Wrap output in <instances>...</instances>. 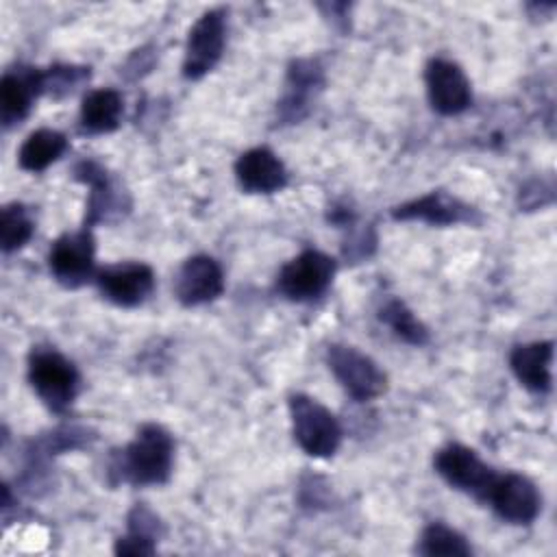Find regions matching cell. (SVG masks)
I'll list each match as a JSON object with an SVG mask.
<instances>
[{
    "label": "cell",
    "instance_id": "obj_1",
    "mask_svg": "<svg viewBox=\"0 0 557 557\" xmlns=\"http://www.w3.org/2000/svg\"><path fill=\"white\" fill-rule=\"evenodd\" d=\"M174 440L159 424H144L135 440L115 459L113 470L133 485H161L170 479Z\"/></svg>",
    "mask_w": 557,
    "mask_h": 557
},
{
    "label": "cell",
    "instance_id": "obj_2",
    "mask_svg": "<svg viewBox=\"0 0 557 557\" xmlns=\"http://www.w3.org/2000/svg\"><path fill=\"white\" fill-rule=\"evenodd\" d=\"M289 416L294 440L311 457H331L342 442V426L337 418L315 398L294 394L289 398Z\"/></svg>",
    "mask_w": 557,
    "mask_h": 557
},
{
    "label": "cell",
    "instance_id": "obj_3",
    "mask_svg": "<svg viewBox=\"0 0 557 557\" xmlns=\"http://www.w3.org/2000/svg\"><path fill=\"white\" fill-rule=\"evenodd\" d=\"M28 381L52 411H65L78 392V372L74 363L50 348L33 350Z\"/></svg>",
    "mask_w": 557,
    "mask_h": 557
},
{
    "label": "cell",
    "instance_id": "obj_4",
    "mask_svg": "<svg viewBox=\"0 0 557 557\" xmlns=\"http://www.w3.org/2000/svg\"><path fill=\"white\" fill-rule=\"evenodd\" d=\"M335 274V261L320 250H302L287 261L276 278L278 292L294 302H309L320 298Z\"/></svg>",
    "mask_w": 557,
    "mask_h": 557
},
{
    "label": "cell",
    "instance_id": "obj_5",
    "mask_svg": "<svg viewBox=\"0 0 557 557\" xmlns=\"http://www.w3.org/2000/svg\"><path fill=\"white\" fill-rule=\"evenodd\" d=\"M326 361L339 385L359 403L381 396L387 387V376L376 361L352 346L333 344L326 352Z\"/></svg>",
    "mask_w": 557,
    "mask_h": 557
},
{
    "label": "cell",
    "instance_id": "obj_6",
    "mask_svg": "<svg viewBox=\"0 0 557 557\" xmlns=\"http://www.w3.org/2000/svg\"><path fill=\"white\" fill-rule=\"evenodd\" d=\"M437 474L455 490L485 500L496 472L468 446L448 444L435 455Z\"/></svg>",
    "mask_w": 557,
    "mask_h": 557
},
{
    "label": "cell",
    "instance_id": "obj_7",
    "mask_svg": "<svg viewBox=\"0 0 557 557\" xmlns=\"http://www.w3.org/2000/svg\"><path fill=\"white\" fill-rule=\"evenodd\" d=\"M226 41V20L222 11H207L189 30L185 59H183V76L185 78H202L207 72L215 67L222 57Z\"/></svg>",
    "mask_w": 557,
    "mask_h": 557
},
{
    "label": "cell",
    "instance_id": "obj_8",
    "mask_svg": "<svg viewBox=\"0 0 557 557\" xmlns=\"http://www.w3.org/2000/svg\"><path fill=\"white\" fill-rule=\"evenodd\" d=\"M485 503L509 524H531L542 507L535 483L522 474H496Z\"/></svg>",
    "mask_w": 557,
    "mask_h": 557
},
{
    "label": "cell",
    "instance_id": "obj_9",
    "mask_svg": "<svg viewBox=\"0 0 557 557\" xmlns=\"http://www.w3.org/2000/svg\"><path fill=\"white\" fill-rule=\"evenodd\" d=\"M96 285L109 302L117 307H137L150 296L154 272L139 261H120L98 270Z\"/></svg>",
    "mask_w": 557,
    "mask_h": 557
},
{
    "label": "cell",
    "instance_id": "obj_10",
    "mask_svg": "<svg viewBox=\"0 0 557 557\" xmlns=\"http://www.w3.org/2000/svg\"><path fill=\"white\" fill-rule=\"evenodd\" d=\"M48 261L59 283L67 287L83 285L87 278L94 276V270H96L94 235L87 228L61 235L52 244Z\"/></svg>",
    "mask_w": 557,
    "mask_h": 557
},
{
    "label": "cell",
    "instance_id": "obj_11",
    "mask_svg": "<svg viewBox=\"0 0 557 557\" xmlns=\"http://www.w3.org/2000/svg\"><path fill=\"white\" fill-rule=\"evenodd\" d=\"M424 83L431 107L442 115H457L472 100L468 76L448 59H431L424 70Z\"/></svg>",
    "mask_w": 557,
    "mask_h": 557
},
{
    "label": "cell",
    "instance_id": "obj_12",
    "mask_svg": "<svg viewBox=\"0 0 557 557\" xmlns=\"http://www.w3.org/2000/svg\"><path fill=\"white\" fill-rule=\"evenodd\" d=\"M224 292V274L213 257H189L176 272L174 294L181 305L198 307L215 300Z\"/></svg>",
    "mask_w": 557,
    "mask_h": 557
},
{
    "label": "cell",
    "instance_id": "obj_13",
    "mask_svg": "<svg viewBox=\"0 0 557 557\" xmlns=\"http://www.w3.org/2000/svg\"><path fill=\"white\" fill-rule=\"evenodd\" d=\"M235 178L248 194H272L285 187L287 172L272 150L252 148L235 161Z\"/></svg>",
    "mask_w": 557,
    "mask_h": 557
},
{
    "label": "cell",
    "instance_id": "obj_14",
    "mask_svg": "<svg viewBox=\"0 0 557 557\" xmlns=\"http://www.w3.org/2000/svg\"><path fill=\"white\" fill-rule=\"evenodd\" d=\"M44 74L33 67H20L15 72H7L0 81V109L2 122L13 124L22 120L33 100L44 91Z\"/></svg>",
    "mask_w": 557,
    "mask_h": 557
},
{
    "label": "cell",
    "instance_id": "obj_15",
    "mask_svg": "<svg viewBox=\"0 0 557 557\" xmlns=\"http://www.w3.org/2000/svg\"><path fill=\"white\" fill-rule=\"evenodd\" d=\"M553 363V342H531L520 344L511 350L509 366L516 379L531 392L544 394L550 389Z\"/></svg>",
    "mask_w": 557,
    "mask_h": 557
},
{
    "label": "cell",
    "instance_id": "obj_16",
    "mask_svg": "<svg viewBox=\"0 0 557 557\" xmlns=\"http://www.w3.org/2000/svg\"><path fill=\"white\" fill-rule=\"evenodd\" d=\"M470 213L472 209L468 205L444 191H431L422 198H416L394 209L396 220H420L437 226L470 220Z\"/></svg>",
    "mask_w": 557,
    "mask_h": 557
},
{
    "label": "cell",
    "instance_id": "obj_17",
    "mask_svg": "<svg viewBox=\"0 0 557 557\" xmlns=\"http://www.w3.org/2000/svg\"><path fill=\"white\" fill-rule=\"evenodd\" d=\"M322 85V72L313 61H294L287 72L285 94L278 102V111L285 120H298L309 107L311 96Z\"/></svg>",
    "mask_w": 557,
    "mask_h": 557
},
{
    "label": "cell",
    "instance_id": "obj_18",
    "mask_svg": "<svg viewBox=\"0 0 557 557\" xmlns=\"http://www.w3.org/2000/svg\"><path fill=\"white\" fill-rule=\"evenodd\" d=\"M122 117V96L115 89H94L83 98L81 124L89 133H111Z\"/></svg>",
    "mask_w": 557,
    "mask_h": 557
},
{
    "label": "cell",
    "instance_id": "obj_19",
    "mask_svg": "<svg viewBox=\"0 0 557 557\" xmlns=\"http://www.w3.org/2000/svg\"><path fill=\"white\" fill-rule=\"evenodd\" d=\"M65 148L67 139L63 133L52 128H39L24 139L17 152V161L28 172H41L50 163H54L65 152Z\"/></svg>",
    "mask_w": 557,
    "mask_h": 557
},
{
    "label": "cell",
    "instance_id": "obj_20",
    "mask_svg": "<svg viewBox=\"0 0 557 557\" xmlns=\"http://www.w3.org/2000/svg\"><path fill=\"white\" fill-rule=\"evenodd\" d=\"M379 318L394 331L396 337H400L407 344L422 346L429 339L426 326L413 315V311L403 300H387L379 313Z\"/></svg>",
    "mask_w": 557,
    "mask_h": 557
},
{
    "label": "cell",
    "instance_id": "obj_21",
    "mask_svg": "<svg viewBox=\"0 0 557 557\" xmlns=\"http://www.w3.org/2000/svg\"><path fill=\"white\" fill-rule=\"evenodd\" d=\"M418 553L429 555V557H435V555H453L455 557V555H470L472 548L459 531H455L442 522H433L422 531Z\"/></svg>",
    "mask_w": 557,
    "mask_h": 557
},
{
    "label": "cell",
    "instance_id": "obj_22",
    "mask_svg": "<svg viewBox=\"0 0 557 557\" xmlns=\"http://www.w3.org/2000/svg\"><path fill=\"white\" fill-rule=\"evenodd\" d=\"M33 235V220L22 205H9L2 209L0 244L4 252L22 248Z\"/></svg>",
    "mask_w": 557,
    "mask_h": 557
},
{
    "label": "cell",
    "instance_id": "obj_23",
    "mask_svg": "<svg viewBox=\"0 0 557 557\" xmlns=\"http://www.w3.org/2000/svg\"><path fill=\"white\" fill-rule=\"evenodd\" d=\"M154 550H157V540L133 533V531H128L124 537L115 542L117 555H152Z\"/></svg>",
    "mask_w": 557,
    "mask_h": 557
}]
</instances>
